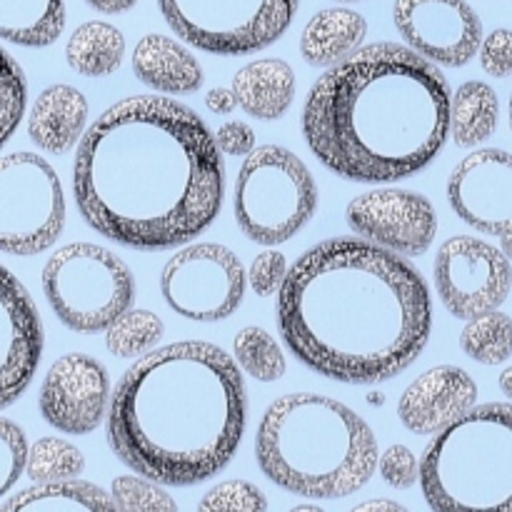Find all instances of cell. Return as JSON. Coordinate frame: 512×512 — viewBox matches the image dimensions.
<instances>
[{"instance_id": "cell-11", "label": "cell", "mask_w": 512, "mask_h": 512, "mask_svg": "<svg viewBox=\"0 0 512 512\" xmlns=\"http://www.w3.org/2000/svg\"><path fill=\"white\" fill-rule=\"evenodd\" d=\"M248 273L230 248L195 243L178 250L160 273V293L168 308L195 323H218L240 308Z\"/></svg>"}, {"instance_id": "cell-41", "label": "cell", "mask_w": 512, "mask_h": 512, "mask_svg": "<svg viewBox=\"0 0 512 512\" xmlns=\"http://www.w3.org/2000/svg\"><path fill=\"white\" fill-rule=\"evenodd\" d=\"M85 3H88L93 10H98V13L115 15V13H125V10H130L138 0H85Z\"/></svg>"}, {"instance_id": "cell-36", "label": "cell", "mask_w": 512, "mask_h": 512, "mask_svg": "<svg viewBox=\"0 0 512 512\" xmlns=\"http://www.w3.org/2000/svg\"><path fill=\"white\" fill-rule=\"evenodd\" d=\"M380 475L385 483L395 490L413 488L420 480V463L415 453L405 445H390L383 455H380Z\"/></svg>"}, {"instance_id": "cell-21", "label": "cell", "mask_w": 512, "mask_h": 512, "mask_svg": "<svg viewBox=\"0 0 512 512\" xmlns=\"http://www.w3.org/2000/svg\"><path fill=\"white\" fill-rule=\"evenodd\" d=\"M368 35V20L348 8L315 13L300 35V55L313 68H335L353 58Z\"/></svg>"}, {"instance_id": "cell-27", "label": "cell", "mask_w": 512, "mask_h": 512, "mask_svg": "<svg viewBox=\"0 0 512 512\" xmlns=\"http://www.w3.org/2000/svg\"><path fill=\"white\" fill-rule=\"evenodd\" d=\"M460 348L480 365H500L512 355V318L503 310L468 320L460 333Z\"/></svg>"}, {"instance_id": "cell-18", "label": "cell", "mask_w": 512, "mask_h": 512, "mask_svg": "<svg viewBox=\"0 0 512 512\" xmlns=\"http://www.w3.org/2000/svg\"><path fill=\"white\" fill-rule=\"evenodd\" d=\"M478 385L455 365H438L405 388L398 403V418L410 433L438 435L475 408Z\"/></svg>"}, {"instance_id": "cell-34", "label": "cell", "mask_w": 512, "mask_h": 512, "mask_svg": "<svg viewBox=\"0 0 512 512\" xmlns=\"http://www.w3.org/2000/svg\"><path fill=\"white\" fill-rule=\"evenodd\" d=\"M28 458L30 448L28 440H25L23 428L8 418L0 420V470H3V478H0V495H8L10 490H13V485L20 480V475L28 470Z\"/></svg>"}, {"instance_id": "cell-40", "label": "cell", "mask_w": 512, "mask_h": 512, "mask_svg": "<svg viewBox=\"0 0 512 512\" xmlns=\"http://www.w3.org/2000/svg\"><path fill=\"white\" fill-rule=\"evenodd\" d=\"M350 512H410L408 508H403L395 500H385V498H375V500H365V503L355 505Z\"/></svg>"}, {"instance_id": "cell-37", "label": "cell", "mask_w": 512, "mask_h": 512, "mask_svg": "<svg viewBox=\"0 0 512 512\" xmlns=\"http://www.w3.org/2000/svg\"><path fill=\"white\" fill-rule=\"evenodd\" d=\"M480 68L493 78L512 75V30L498 28L485 35L480 45Z\"/></svg>"}, {"instance_id": "cell-24", "label": "cell", "mask_w": 512, "mask_h": 512, "mask_svg": "<svg viewBox=\"0 0 512 512\" xmlns=\"http://www.w3.org/2000/svg\"><path fill=\"white\" fill-rule=\"evenodd\" d=\"M65 30V0H0V35L23 48L53 45Z\"/></svg>"}, {"instance_id": "cell-16", "label": "cell", "mask_w": 512, "mask_h": 512, "mask_svg": "<svg viewBox=\"0 0 512 512\" xmlns=\"http://www.w3.org/2000/svg\"><path fill=\"white\" fill-rule=\"evenodd\" d=\"M448 200L463 223L485 235L512 230V155L480 148L465 155L448 178Z\"/></svg>"}, {"instance_id": "cell-1", "label": "cell", "mask_w": 512, "mask_h": 512, "mask_svg": "<svg viewBox=\"0 0 512 512\" xmlns=\"http://www.w3.org/2000/svg\"><path fill=\"white\" fill-rule=\"evenodd\" d=\"M218 140L190 110L163 95H135L105 110L73 163L80 215L133 250H168L198 238L223 208Z\"/></svg>"}, {"instance_id": "cell-17", "label": "cell", "mask_w": 512, "mask_h": 512, "mask_svg": "<svg viewBox=\"0 0 512 512\" xmlns=\"http://www.w3.org/2000/svg\"><path fill=\"white\" fill-rule=\"evenodd\" d=\"M43 355V323L25 285L3 268L0 295V405L8 408L28 390Z\"/></svg>"}, {"instance_id": "cell-2", "label": "cell", "mask_w": 512, "mask_h": 512, "mask_svg": "<svg viewBox=\"0 0 512 512\" xmlns=\"http://www.w3.org/2000/svg\"><path fill=\"white\" fill-rule=\"evenodd\" d=\"M275 313L300 363L348 385L400 375L433 330L423 275L365 238H330L305 250L290 265Z\"/></svg>"}, {"instance_id": "cell-33", "label": "cell", "mask_w": 512, "mask_h": 512, "mask_svg": "<svg viewBox=\"0 0 512 512\" xmlns=\"http://www.w3.org/2000/svg\"><path fill=\"white\" fill-rule=\"evenodd\" d=\"M198 512H268V498L248 480H225L200 498Z\"/></svg>"}, {"instance_id": "cell-30", "label": "cell", "mask_w": 512, "mask_h": 512, "mask_svg": "<svg viewBox=\"0 0 512 512\" xmlns=\"http://www.w3.org/2000/svg\"><path fill=\"white\" fill-rule=\"evenodd\" d=\"M163 320L150 310H128L105 330V345L115 358H143L160 343Z\"/></svg>"}, {"instance_id": "cell-39", "label": "cell", "mask_w": 512, "mask_h": 512, "mask_svg": "<svg viewBox=\"0 0 512 512\" xmlns=\"http://www.w3.org/2000/svg\"><path fill=\"white\" fill-rule=\"evenodd\" d=\"M205 105H208L210 113L228 115L238 108V95L233 88H213L205 95Z\"/></svg>"}, {"instance_id": "cell-45", "label": "cell", "mask_w": 512, "mask_h": 512, "mask_svg": "<svg viewBox=\"0 0 512 512\" xmlns=\"http://www.w3.org/2000/svg\"><path fill=\"white\" fill-rule=\"evenodd\" d=\"M510 128H512V95H510Z\"/></svg>"}, {"instance_id": "cell-8", "label": "cell", "mask_w": 512, "mask_h": 512, "mask_svg": "<svg viewBox=\"0 0 512 512\" xmlns=\"http://www.w3.org/2000/svg\"><path fill=\"white\" fill-rule=\"evenodd\" d=\"M43 290L65 328L100 333L130 310L135 280L128 265L108 248L70 243L45 263Z\"/></svg>"}, {"instance_id": "cell-5", "label": "cell", "mask_w": 512, "mask_h": 512, "mask_svg": "<svg viewBox=\"0 0 512 512\" xmlns=\"http://www.w3.org/2000/svg\"><path fill=\"white\" fill-rule=\"evenodd\" d=\"M255 458L278 488L310 500L358 493L380 463L370 425L348 405L318 393L285 395L265 410Z\"/></svg>"}, {"instance_id": "cell-23", "label": "cell", "mask_w": 512, "mask_h": 512, "mask_svg": "<svg viewBox=\"0 0 512 512\" xmlns=\"http://www.w3.org/2000/svg\"><path fill=\"white\" fill-rule=\"evenodd\" d=\"M0 512H120L113 495L85 480L33 485L5 498Z\"/></svg>"}, {"instance_id": "cell-15", "label": "cell", "mask_w": 512, "mask_h": 512, "mask_svg": "<svg viewBox=\"0 0 512 512\" xmlns=\"http://www.w3.org/2000/svg\"><path fill=\"white\" fill-rule=\"evenodd\" d=\"M110 378L105 365L83 353L55 360L40 385L38 408L48 425L65 435H88L110 410Z\"/></svg>"}, {"instance_id": "cell-19", "label": "cell", "mask_w": 512, "mask_h": 512, "mask_svg": "<svg viewBox=\"0 0 512 512\" xmlns=\"http://www.w3.org/2000/svg\"><path fill=\"white\" fill-rule=\"evenodd\" d=\"M90 105L85 95L73 85H50L35 98L28 115V135L40 150L63 155L83 140Z\"/></svg>"}, {"instance_id": "cell-4", "label": "cell", "mask_w": 512, "mask_h": 512, "mask_svg": "<svg viewBox=\"0 0 512 512\" xmlns=\"http://www.w3.org/2000/svg\"><path fill=\"white\" fill-rule=\"evenodd\" d=\"M248 393L238 360L203 340L165 345L135 360L108 410V443L133 473L170 488L218 475L238 453Z\"/></svg>"}, {"instance_id": "cell-7", "label": "cell", "mask_w": 512, "mask_h": 512, "mask_svg": "<svg viewBox=\"0 0 512 512\" xmlns=\"http://www.w3.org/2000/svg\"><path fill=\"white\" fill-rule=\"evenodd\" d=\"M318 210V188L308 165L280 145L245 155L233 188L235 223L260 245L295 238Z\"/></svg>"}, {"instance_id": "cell-29", "label": "cell", "mask_w": 512, "mask_h": 512, "mask_svg": "<svg viewBox=\"0 0 512 512\" xmlns=\"http://www.w3.org/2000/svg\"><path fill=\"white\" fill-rule=\"evenodd\" d=\"M233 355L240 368L260 383H275L285 375V355L278 340L263 328H243L233 340Z\"/></svg>"}, {"instance_id": "cell-46", "label": "cell", "mask_w": 512, "mask_h": 512, "mask_svg": "<svg viewBox=\"0 0 512 512\" xmlns=\"http://www.w3.org/2000/svg\"><path fill=\"white\" fill-rule=\"evenodd\" d=\"M338 3H358V0H338Z\"/></svg>"}, {"instance_id": "cell-42", "label": "cell", "mask_w": 512, "mask_h": 512, "mask_svg": "<svg viewBox=\"0 0 512 512\" xmlns=\"http://www.w3.org/2000/svg\"><path fill=\"white\" fill-rule=\"evenodd\" d=\"M500 390L508 395V400L512 403V368H505L503 373H500Z\"/></svg>"}, {"instance_id": "cell-26", "label": "cell", "mask_w": 512, "mask_h": 512, "mask_svg": "<svg viewBox=\"0 0 512 512\" xmlns=\"http://www.w3.org/2000/svg\"><path fill=\"white\" fill-rule=\"evenodd\" d=\"M500 118L498 93L488 83L468 80L453 93L450 135L460 148H473L493 138Z\"/></svg>"}, {"instance_id": "cell-20", "label": "cell", "mask_w": 512, "mask_h": 512, "mask_svg": "<svg viewBox=\"0 0 512 512\" xmlns=\"http://www.w3.org/2000/svg\"><path fill=\"white\" fill-rule=\"evenodd\" d=\"M133 73L140 83L163 95L195 93L205 80L198 58L178 40L158 33L145 35L135 45Z\"/></svg>"}, {"instance_id": "cell-43", "label": "cell", "mask_w": 512, "mask_h": 512, "mask_svg": "<svg viewBox=\"0 0 512 512\" xmlns=\"http://www.w3.org/2000/svg\"><path fill=\"white\" fill-rule=\"evenodd\" d=\"M500 250H503V253L508 255L510 263H512V230H510V233L500 235Z\"/></svg>"}, {"instance_id": "cell-6", "label": "cell", "mask_w": 512, "mask_h": 512, "mask_svg": "<svg viewBox=\"0 0 512 512\" xmlns=\"http://www.w3.org/2000/svg\"><path fill=\"white\" fill-rule=\"evenodd\" d=\"M420 488L433 512H512V403L475 405L440 430Z\"/></svg>"}, {"instance_id": "cell-31", "label": "cell", "mask_w": 512, "mask_h": 512, "mask_svg": "<svg viewBox=\"0 0 512 512\" xmlns=\"http://www.w3.org/2000/svg\"><path fill=\"white\" fill-rule=\"evenodd\" d=\"M120 512H178L173 495L155 480L143 475H120L110 485Z\"/></svg>"}, {"instance_id": "cell-13", "label": "cell", "mask_w": 512, "mask_h": 512, "mask_svg": "<svg viewBox=\"0 0 512 512\" xmlns=\"http://www.w3.org/2000/svg\"><path fill=\"white\" fill-rule=\"evenodd\" d=\"M393 23L408 48L443 68H463L483 45V20L468 0H395Z\"/></svg>"}, {"instance_id": "cell-12", "label": "cell", "mask_w": 512, "mask_h": 512, "mask_svg": "<svg viewBox=\"0 0 512 512\" xmlns=\"http://www.w3.org/2000/svg\"><path fill=\"white\" fill-rule=\"evenodd\" d=\"M433 280L445 310L458 320H473L508 300L512 265L495 245L473 235H453L435 255Z\"/></svg>"}, {"instance_id": "cell-32", "label": "cell", "mask_w": 512, "mask_h": 512, "mask_svg": "<svg viewBox=\"0 0 512 512\" xmlns=\"http://www.w3.org/2000/svg\"><path fill=\"white\" fill-rule=\"evenodd\" d=\"M28 103V83L23 68L13 60V55L3 53V75H0V143L13 138L15 128L25 113Z\"/></svg>"}, {"instance_id": "cell-3", "label": "cell", "mask_w": 512, "mask_h": 512, "mask_svg": "<svg viewBox=\"0 0 512 512\" xmlns=\"http://www.w3.org/2000/svg\"><path fill=\"white\" fill-rule=\"evenodd\" d=\"M453 93L435 63L400 43H373L310 88L303 135L315 158L353 183L420 173L450 135Z\"/></svg>"}, {"instance_id": "cell-35", "label": "cell", "mask_w": 512, "mask_h": 512, "mask_svg": "<svg viewBox=\"0 0 512 512\" xmlns=\"http://www.w3.org/2000/svg\"><path fill=\"white\" fill-rule=\"evenodd\" d=\"M288 263H285V255L278 250H265L258 258L250 263L248 270V285L253 288L255 295L260 298H268V295L280 293L285 278H288Z\"/></svg>"}, {"instance_id": "cell-14", "label": "cell", "mask_w": 512, "mask_h": 512, "mask_svg": "<svg viewBox=\"0 0 512 512\" xmlns=\"http://www.w3.org/2000/svg\"><path fill=\"white\" fill-rule=\"evenodd\" d=\"M350 230L390 253L423 255L438 235V215L425 195L380 188L358 195L345 210Z\"/></svg>"}, {"instance_id": "cell-38", "label": "cell", "mask_w": 512, "mask_h": 512, "mask_svg": "<svg viewBox=\"0 0 512 512\" xmlns=\"http://www.w3.org/2000/svg\"><path fill=\"white\" fill-rule=\"evenodd\" d=\"M215 140L225 155H235V158L250 155L255 150V130L243 120H230V123L220 125Z\"/></svg>"}, {"instance_id": "cell-28", "label": "cell", "mask_w": 512, "mask_h": 512, "mask_svg": "<svg viewBox=\"0 0 512 512\" xmlns=\"http://www.w3.org/2000/svg\"><path fill=\"white\" fill-rule=\"evenodd\" d=\"M85 470V455L73 443L60 438H40L30 445L28 470L25 475L33 485L68 483L78 480Z\"/></svg>"}, {"instance_id": "cell-25", "label": "cell", "mask_w": 512, "mask_h": 512, "mask_svg": "<svg viewBox=\"0 0 512 512\" xmlns=\"http://www.w3.org/2000/svg\"><path fill=\"white\" fill-rule=\"evenodd\" d=\"M125 58V38L115 25L90 20L70 35L65 60L85 78H108Z\"/></svg>"}, {"instance_id": "cell-9", "label": "cell", "mask_w": 512, "mask_h": 512, "mask_svg": "<svg viewBox=\"0 0 512 512\" xmlns=\"http://www.w3.org/2000/svg\"><path fill=\"white\" fill-rule=\"evenodd\" d=\"M300 0H158L180 40L213 55H248L283 38Z\"/></svg>"}, {"instance_id": "cell-44", "label": "cell", "mask_w": 512, "mask_h": 512, "mask_svg": "<svg viewBox=\"0 0 512 512\" xmlns=\"http://www.w3.org/2000/svg\"><path fill=\"white\" fill-rule=\"evenodd\" d=\"M290 512H325V510L318 508V505H295Z\"/></svg>"}, {"instance_id": "cell-22", "label": "cell", "mask_w": 512, "mask_h": 512, "mask_svg": "<svg viewBox=\"0 0 512 512\" xmlns=\"http://www.w3.org/2000/svg\"><path fill=\"white\" fill-rule=\"evenodd\" d=\"M238 105L255 120H278L295 98V73L285 60L263 58L240 68L233 78Z\"/></svg>"}, {"instance_id": "cell-10", "label": "cell", "mask_w": 512, "mask_h": 512, "mask_svg": "<svg viewBox=\"0 0 512 512\" xmlns=\"http://www.w3.org/2000/svg\"><path fill=\"white\" fill-rule=\"evenodd\" d=\"M65 228V193L58 173L35 153L0 160V248L30 258L48 250Z\"/></svg>"}]
</instances>
